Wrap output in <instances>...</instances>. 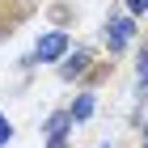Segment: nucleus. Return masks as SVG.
<instances>
[{"mask_svg":"<svg viewBox=\"0 0 148 148\" xmlns=\"http://www.w3.org/2000/svg\"><path fill=\"white\" fill-rule=\"evenodd\" d=\"M140 89L148 93V51H144V59H140Z\"/></svg>","mask_w":148,"mask_h":148,"instance_id":"39448f33","label":"nucleus"},{"mask_svg":"<svg viewBox=\"0 0 148 148\" xmlns=\"http://www.w3.org/2000/svg\"><path fill=\"white\" fill-rule=\"evenodd\" d=\"M144 148H148V144H144Z\"/></svg>","mask_w":148,"mask_h":148,"instance_id":"0eeeda50","label":"nucleus"},{"mask_svg":"<svg viewBox=\"0 0 148 148\" xmlns=\"http://www.w3.org/2000/svg\"><path fill=\"white\" fill-rule=\"evenodd\" d=\"M13 136V127H9V119H0V144H4V140Z\"/></svg>","mask_w":148,"mask_h":148,"instance_id":"423d86ee","label":"nucleus"},{"mask_svg":"<svg viewBox=\"0 0 148 148\" xmlns=\"http://www.w3.org/2000/svg\"><path fill=\"white\" fill-rule=\"evenodd\" d=\"M127 38H131V21H127V17H114V21H110V47L119 51Z\"/></svg>","mask_w":148,"mask_h":148,"instance_id":"f03ea898","label":"nucleus"},{"mask_svg":"<svg viewBox=\"0 0 148 148\" xmlns=\"http://www.w3.org/2000/svg\"><path fill=\"white\" fill-rule=\"evenodd\" d=\"M89 110H93V97H80V102H76V110H72V119H85Z\"/></svg>","mask_w":148,"mask_h":148,"instance_id":"20e7f679","label":"nucleus"},{"mask_svg":"<svg viewBox=\"0 0 148 148\" xmlns=\"http://www.w3.org/2000/svg\"><path fill=\"white\" fill-rule=\"evenodd\" d=\"M64 51H68V38H64V34H47L42 42H38L34 55H38V59H59Z\"/></svg>","mask_w":148,"mask_h":148,"instance_id":"f257e3e1","label":"nucleus"},{"mask_svg":"<svg viewBox=\"0 0 148 148\" xmlns=\"http://www.w3.org/2000/svg\"><path fill=\"white\" fill-rule=\"evenodd\" d=\"M85 59H89V55H85V51H76V55H72L68 64H64V76H76V72L85 68Z\"/></svg>","mask_w":148,"mask_h":148,"instance_id":"7ed1b4c3","label":"nucleus"}]
</instances>
